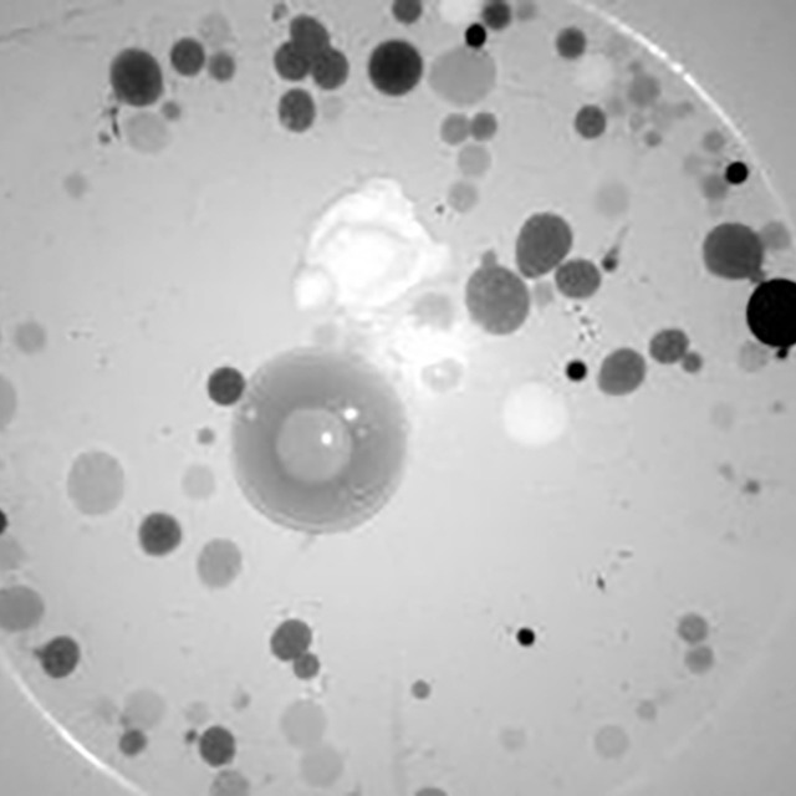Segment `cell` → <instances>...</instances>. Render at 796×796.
<instances>
[{
	"instance_id": "2",
	"label": "cell",
	"mask_w": 796,
	"mask_h": 796,
	"mask_svg": "<svg viewBox=\"0 0 796 796\" xmlns=\"http://www.w3.org/2000/svg\"><path fill=\"white\" fill-rule=\"evenodd\" d=\"M466 303L474 323L493 335H509L527 320L530 295L517 274L499 265H484L469 279Z\"/></svg>"
},
{
	"instance_id": "25",
	"label": "cell",
	"mask_w": 796,
	"mask_h": 796,
	"mask_svg": "<svg viewBox=\"0 0 796 796\" xmlns=\"http://www.w3.org/2000/svg\"><path fill=\"white\" fill-rule=\"evenodd\" d=\"M319 661L313 655L306 652L303 656L297 658L294 661V672L299 678H303V680H308V678L314 677L316 673L319 671Z\"/></svg>"
},
{
	"instance_id": "22",
	"label": "cell",
	"mask_w": 796,
	"mask_h": 796,
	"mask_svg": "<svg viewBox=\"0 0 796 796\" xmlns=\"http://www.w3.org/2000/svg\"><path fill=\"white\" fill-rule=\"evenodd\" d=\"M556 47L564 58H579L586 48V38L579 29L569 28L563 30L556 40Z\"/></svg>"
},
{
	"instance_id": "1",
	"label": "cell",
	"mask_w": 796,
	"mask_h": 796,
	"mask_svg": "<svg viewBox=\"0 0 796 796\" xmlns=\"http://www.w3.org/2000/svg\"><path fill=\"white\" fill-rule=\"evenodd\" d=\"M407 433L401 400L374 367L345 352L293 350L250 381L233 421L234 472L272 522L348 532L394 497Z\"/></svg>"
},
{
	"instance_id": "11",
	"label": "cell",
	"mask_w": 796,
	"mask_h": 796,
	"mask_svg": "<svg viewBox=\"0 0 796 796\" xmlns=\"http://www.w3.org/2000/svg\"><path fill=\"white\" fill-rule=\"evenodd\" d=\"M38 658L44 672L60 680L75 671L80 661V647L71 637H56L38 651Z\"/></svg>"
},
{
	"instance_id": "21",
	"label": "cell",
	"mask_w": 796,
	"mask_h": 796,
	"mask_svg": "<svg viewBox=\"0 0 796 796\" xmlns=\"http://www.w3.org/2000/svg\"><path fill=\"white\" fill-rule=\"evenodd\" d=\"M576 130L586 139H596L604 134L606 129V117L599 107L586 106L580 110L575 121Z\"/></svg>"
},
{
	"instance_id": "15",
	"label": "cell",
	"mask_w": 796,
	"mask_h": 796,
	"mask_svg": "<svg viewBox=\"0 0 796 796\" xmlns=\"http://www.w3.org/2000/svg\"><path fill=\"white\" fill-rule=\"evenodd\" d=\"M289 33L290 42L308 54L311 59L331 48L328 30L318 19L309 15H299L294 18L290 23Z\"/></svg>"
},
{
	"instance_id": "27",
	"label": "cell",
	"mask_w": 796,
	"mask_h": 796,
	"mask_svg": "<svg viewBox=\"0 0 796 796\" xmlns=\"http://www.w3.org/2000/svg\"><path fill=\"white\" fill-rule=\"evenodd\" d=\"M487 33L481 25L474 24L467 30L466 40L469 47L479 48L486 42Z\"/></svg>"
},
{
	"instance_id": "4",
	"label": "cell",
	"mask_w": 796,
	"mask_h": 796,
	"mask_svg": "<svg viewBox=\"0 0 796 796\" xmlns=\"http://www.w3.org/2000/svg\"><path fill=\"white\" fill-rule=\"evenodd\" d=\"M703 258L709 272L717 277L752 279L762 270L764 246L753 229L739 223H724L708 234Z\"/></svg>"
},
{
	"instance_id": "13",
	"label": "cell",
	"mask_w": 796,
	"mask_h": 796,
	"mask_svg": "<svg viewBox=\"0 0 796 796\" xmlns=\"http://www.w3.org/2000/svg\"><path fill=\"white\" fill-rule=\"evenodd\" d=\"M278 114L285 129L292 132H304L310 129L315 121L314 99L305 90H290L280 99Z\"/></svg>"
},
{
	"instance_id": "18",
	"label": "cell",
	"mask_w": 796,
	"mask_h": 796,
	"mask_svg": "<svg viewBox=\"0 0 796 796\" xmlns=\"http://www.w3.org/2000/svg\"><path fill=\"white\" fill-rule=\"evenodd\" d=\"M688 345L690 340L683 331L663 330L652 339L650 352L653 359L660 364L671 365L687 355Z\"/></svg>"
},
{
	"instance_id": "7",
	"label": "cell",
	"mask_w": 796,
	"mask_h": 796,
	"mask_svg": "<svg viewBox=\"0 0 796 796\" xmlns=\"http://www.w3.org/2000/svg\"><path fill=\"white\" fill-rule=\"evenodd\" d=\"M422 74V56L410 43L390 40L372 51L369 76L382 94L406 95L420 83Z\"/></svg>"
},
{
	"instance_id": "28",
	"label": "cell",
	"mask_w": 796,
	"mask_h": 796,
	"mask_svg": "<svg viewBox=\"0 0 796 796\" xmlns=\"http://www.w3.org/2000/svg\"><path fill=\"white\" fill-rule=\"evenodd\" d=\"M746 175L747 168L741 165V163H736V165L729 168L728 176L732 181H743Z\"/></svg>"
},
{
	"instance_id": "26",
	"label": "cell",
	"mask_w": 796,
	"mask_h": 796,
	"mask_svg": "<svg viewBox=\"0 0 796 796\" xmlns=\"http://www.w3.org/2000/svg\"><path fill=\"white\" fill-rule=\"evenodd\" d=\"M422 7L417 2H397L394 5L396 18L402 23H413L420 17Z\"/></svg>"
},
{
	"instance_id": "20",
	"label": "cell",
	"mask_w": 796,
	"mask_h": 796,
	"mask_svg": "<svg viewBox=\"0 0 796 796\" xmlns=\"http://www.w3.org/2000/svg\"><path fill=\"white\" fill-rule=\"evenodd\" d=\"M171 63L178 73L193 76L202 70L206 63V54L196 40L182 39L171 50Z\"/></svg>"
},
{
	"instance_id": "8",
	"label": "cell",
	"mask_w": 796,
	"mask_h": 796,
	"mask_svg": "<svg viewBox=\"0 0 796 796\" xmlns=\"http://www.w3.org/2000/svg\"><path fill=\"white\" fill-rule=\"evenodd\" d=\"M646 362L639 352L620 349L606 357L601 366L599 386L610 396H625L636 391L645 380Z\"/></svg>"
},
{
	"instance_id": "17",
	"label": "cell",
	"mask_w": 796,
	"mask_h": 796,
	"mask_svg": "<svg viewBox=\"0 0 796 796\" xmlns=\"http://www.w3.org/2000/svg\"><path fill=\"white\" fill-rule=\"evenodd\" d=\"M246 389V381L241 372L231 367H222L209 377L208 394L218 405H233L241 400Z\"/></svg>"
},
{
	"instance_id": "16",
	"label": "cell",
	"mask_w": 796,
	"mask_h": 796,
	"mask_svg": "<svg viewBox=\"0 0 796 796\" xmlns=\"http://www.w3.org/2000/svg\"><path fill=\"white\" fill-rule=\"evenodd\" d=\"M199 753L211 767H222L231 763L236 755V739L226 728H209L199 739Z\"/></svg>"
},
{
	"instance_id": "9",
	"label": "cell",
	"mask_w": 796,
	"mask_h": 796,
	"mask_svg": "<svg viewBox=\"0 0 796 796\" xmlns=\"http://www.w3.org/2000/svg\"><path fill=\"white\" fill-rule=\"evenodd\" d=\"M139 538L146 554L163 556L172 553L181 544L182 530L171 515L153 513L142 522Z\"/></svg>"
},
{
	"instance_id": "14",
	"label": "cell",
	"mask_w": 796,
	"mask_h": 796,
	"mask_svg": "<svg viewBox=\"0 0 796 796\" xmlns=\"http://www.w3.org/2000/svg\"><path fill=\"white\" fill-rule=\"evenodd\" d=\"M349 71V61L338 49L329 48L311 61L310 74L314 83L324 90H335L344 85Z\"/></svg>"
},
{
	"instance_id": "23",
	"label": "cell",
	"mask_w": 796,
	"mask_h": 796,
	"mask_svg": "<svg viewBox=\"0 0 796 796\" xmlns=\"http://www.w3.org/2000/svg\"><path fill=\"white\" fill-rule=\"evenodd\" d=\"M510 18H512L510 8L504 3H491L483 10L484 22L494 30L507 27L510 23Z\"/></svg>"
},
{
	"instance_id": "19",
	"label": "cell",
	"mask_w": 796,
	"mask_h": 796,
	"mask_svg": "<svg viewBox=\"0 0 796 796\" xmlns=\"http://www.w3.org/2000/svg\"><path fill=\"white\" fill-rule=\"evenodd\" d=\"M311 61L308 54L300 50L292 42L282 45L274 56V65L278 74L289 81L303 80L310 74Z\"/></svg>"
},
{
	"instance_id": "12",
	"label": "cell",
	"mask_w": 796,
	"mask_h": 796,
	"mask_svg": "<svg viewBox=\"0 0 796 796\" xmlns=\"http://www.w3.org/2000/svg\"><path fill=\"white\" fill-rule=\"evenodd\" d=\"M313 642V632L309 626L299 620H288L283 622L274 632L270 647L274 656L280 661H295L297 658L308 652Z\"/></svg>"
},
{
	"instance_id": "3",
	"label": "cell",
	"mask_w": 796,
	"mask_h": 796,
	"mask_svg": "<svg viewBox=\"0 0 796 796\" xmlns=\"http://www.w3.org/2000/svg\"><path fill=\"white\" fill-rule=\"evenodd\" d=\"M747 321L760 343L774 349L792 348L796 341L795 283L773 279L760 284L749 299Z\"/></svg>"
},
{
	"instance_id": "5",
	"label": "cell",
	"mask_w": 796,
	"mask_h": 796,
	"mask_svg": "<svg viewBox=\"0 0 796 796\" xmlns=\"http://www.w3.org/2000/svg\"><path fill=\"white\" fill-rule=\"evenodd\" d=\"M573 247V232L563 218L535 214L525 222L517 242V264L524 277H543L563 262Z\"/></svg>"
},
{
	"instance_id": "24",
	"label": "cell",
	"mask_w": 796,
	"mask_h": 796,
	"mask_svg": "<svg viewBox=\"0 0 796 796\" xmlns=\"http://www.w3.org/2000/svg\"><path fill=\"white\" fill-rule=\"evenodd\" d=\"M208 69L214 79L224 81L232 78L236 66L231 56L221 53L212 56Z\"/></svg>"
},
{
	"instance_id": "6",
	"label": "cell",
	"mask_w": 796,
	"mask_h": 796,
	"mask_svg": "<svg viewBox=\"0 0 796 796\" xmlns=\"http://www.w3.org/2000/svg\"><path fill=\"white\" fill-rule=\"evenodd\" d=\"M110 81L116 98L131 106L155 104L163 91L160 65L146 51L127 49L112 61Z\"/></svg>"
},
{
	"instance_id": "10",
	"label": "cell",
	"mask_w": 796,
	"mask_h": 796,
	"mask_svg": "<svg viewBox=\"0 0 796 796\" xmlns=\"http://www.w3.org/2000/svg\"><path fill=\"white\" fill-rule=\"evenodd\" d=\"M555 282L565 297L586 299L593 297L601 285V274L594 263L585 259H574L560 265Z\"/></svg>"
}]
</instances>
